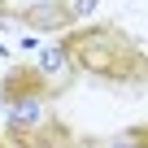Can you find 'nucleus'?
I'll list each match as a JSON object with an SVG mask.
<instances>
[{
	"label": "nucleus",
	"instance_id": "3",
	"mask_svg": "<svg viewBox=\"0 0 148 148\" xmlns=\"http://www.w3.org/2000/svg\"><path fill=\"white\" fill-rule=\"evenodd\" d=\"M0 144H18V148H65L74 144V131L65 122H39V126H26V122H13Z\"/></svg>",
	"mask_w": 148,
	"mask_h": 148
},
{
	"label": "nucleus",
	"instance_id": "4",
	"mask_svg": "<svg viewBox=\"0 0 148 148\" xmlns=\"http://www.w3.org/2000/svg\"><path fill=\"white\" fill-rule=\"evenodd\" d=\"M13 18H22V22L35 26V31H61V26L74 22V9H65L61 0H44V5H26V9H18Z\"/></svg>",
	"mask_w": 148,
	"mask_h": 148
},
{
	"label": "nucleus",
	"instance_id": "2",
	"mask_svg": "<svg viewBox=\"0 0 148 148\" xmlns=\"http://www.w3.org/2000/svg\"><path fill=\"white\" fill-rule=\"evenodd\" d=\"M52 96V83L44 79V70L35 65H9L5 70V79H0V105H35V100H48Z\"/></svg>",
	"mask_w": 148,
	"mask_h": 148
},
{
	"label": "nucleus",
	"instance_id": "1",
	"mask_svg": "<svg viewBox=\"0 0 148 148\" xmlns=\"http://www.w3.org/2000/svg\"><path fill=\"white\" fill-rule=\"evenodd\" d=\"M61 57L83 70V74H96L105 83H144V48L122 31V26H74L61 35Z\"/></svg>",
	"mask_w": 148,
	"mask_h": 148
}]
</instances>
